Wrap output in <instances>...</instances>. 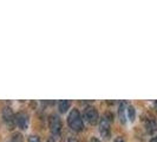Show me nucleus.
Returning <instances> with one entry per match:
<instances>
[{"mask_svg": "<svg viewBox=\"0 0 157 142\" xmlns=\"http://www.w3.org/2000/svg\"><path fill=\"white\" fill-rule=\"evenodd\" d=\"M90 142H102L99 139H97V137H94V136H92L91 139H90Z\"/></svg>", "mask_w": 157, "mask_h": 142, "instance_id": "nucleus-15", "label": "nucleus"}, {"mask_svg": "<svg viewBox=\"0 0 157 142\" xmlns=\"http://www.w3.org/2000/svg\"><path fill=\"white\" fill-rule=\"evenodd\" d=\"M47 142H56V137L55 136H50V137L47 139Z\"/></svg>", "mask_w": 157, "mask_h": 142, "instance_id": "nucleus-16", "label": "nucleus"}, {"mask_svg": "<svg viewBox=\"0 0 157 142\" xmlns=\"http://www.w3.org/2000/svg\"><path fill=\"white\" fill-rule=\"evenodd\" d=\"M66 142H79V141H78V139H77V137H75V136H70V137H67Z\"/></svg>", "mask_w": 157, "mask_h": 142, "instance_id": "nucleus-13", "label": "nucleus"}, {"mask_svg": "<svg viewBox=\"0 0 157 142\" xmlns=\"http://www.w3.org/2000/svg\"><path fill=\"white\" fill-rule=\"evenodd\" d=\"M126 108H128V103L126 102H122L118 107V117H119V121L123 124L126 123Z\"/></svg>", "mask_w": 157, "mask_h": 142, "instance_id": "nucleus-7", "label": "nucleus"}, {"mask_svg": "<svg viewBox=\"0 0 157 142\" xmlns=\"http://www.w3.org/2000/svg\"><path fill=\"white\" fill-rule=\"evenodd\" d=\"M67 124L75 132H82L84 128L83 116L80 115L78 109H72L67 116Z\"/></svg>", "mask_w": 157, "mask_h": 142, "instance_id": "nucleus-2", "label": "nucleus"}, {"mask_svg": "<svg viewBox=\"0 0 157 142\" xmlns=\"http://www.w3.org/2000/svg\"><path fill=\"white\" fill-rule=\"evenodd\" d=\"M70 107H71V102L67 101V100H62V101L58 102V110H59V112H62V114H65L66 111L70 109Z\"/></svg>", "mask_w": 157, "mask_h": 142, "instance_id": "nucleus-9", "label": "nucleus"}, {"mask_svg": "<svg viewBox=\"0 0 157 142\" xmlns=\"http://www.w3.org/2000/svg\"><path fill=\"white\" fill-rule=\"evenodd\" d=\"M23 141H24V137L23 135H21V133H18V132L13 133L12 137H11V142H23Z\"/></svg>", "mask_w": 157, "mask_h": 142, "instance_id": "nucleus-11", "label": "nucleus"}, {"mask_svg": "<svg viewBox=\"0 0 157 142\" xmlns=\"http://www.w3.org/2000/svg\"><path fill=\"white\" fill-rule=\"evenodd\" d=\"M2 120L5 122V124L7 127V129L10 130H13L17 126V122H16V115L13 110L10 108V107H5L2 109Z\"/></svg>", "mask_w": 157, "mask_h": 142, "instance_id": "nucleus-4", "label": "nucleus"}, {"mask_svg": "<svg viewBox=\"0 0 157 142\" xmlns=\"http://www.w3.org/2000/svg\"><path fill=\"white\" fill-rule=\"evenodd\" d=\"M47 123H48V128H50V132L53 136H58V135L62 133V120L60 117L57 115V114H51L48 115L47 118Z\"/></svg>", "mask_w": 157, "mask_h": 142, "instance_id": "nucleus-3", "label": "nucleus"}, {"mask_svg": "<svg viewBox=\"0 0 157 142\" xmlns=\"http://www.w3.org/2000/svg\"><path fill=\"white\" fill-rule=\"evenodd\" d=\"M113 142H125V140H124L123 136H117V137H115Z\"/></svg>", "mask_w": 157, "mask_h": 142, "instance_id": "nucleus-14", "label": "nucleus"}, {"mask_svg": "<svg viewBox=\"0 0 157 142\" xmlns=\"http://www.w3.org/2000/svg\"><path fill=\"white\" fill-rule=\"evenodd\" d=\"M29 142H41L38 135H30L29 136Z\"/></svg>", "mask_w": 157, "mask_h": 142, "instance_id": "nucleus-12", "label": "nucleus"}, {"mask_svg": "<svg viewBox=\"0 0 157 142\" xmlns=\"http://www.w3.org/2000/svg\"><path fill=\"white\" fill-rule=\"evenodd\" d=\"M145 129H147V132H148L149 134H154V133L157 130L156 121H155V120H152V118H148V120H145Z\"/></svg>", "mask_w": 157, "mask_h": 142, "instance_id": "nucleus-8", "label": "nucleus"}, {"mask_svg": "<svg viewBox=\"0 0 157 142\" xmlns=\"http://www.w3.org/2000/svg\"><path fill=\"white\" fill-rule=\"evenodd\" d=\"M155 107H156V109H157V102L155 103Z\"/></svg>", "mask_w": 157, "mask_h": 142, "instance_id": "nucleus-18", "label": "nucleus"}, {"mask_svg": "<svg viewBox=\"0 0 157 142\" xmlns=\"http://www.w3.org/2000/svg\"><path fill=\"white\" fill-rule=\"evenodd\" d=\"M113 121V114L111 111H106L99 121V133L103 139L110 140L111 137V123Z\"/></svg>", "mask_w": 157, "mask_h": 142, "instance_id": "nucleus-1", "label": "nucleus"}, {"mask_svg": "<svg viewBox=\"0 0 157 142\" xmlns=\"http://www.w3.org/2000/svg\"><path fill=\"white\" fill-rule=\"evenodd\" d=\"M16 122L19 129L26 130L29 128V124H30V117H29V115L26 112L20 111L16 115Z\"/></svg>", "mask_w": 157, "mask_h": 142, "instance_id": "nucleus-6", "label": "nucleus"}, {"mask_svg": "<svg viewBox=\"0 0 157 142\" xmlns=\"http://www.w3.org/2000/svg\"><path fill=\"white\" fill-rule=\"evenodd\" d=\"M150 142H157V136L156 137H152V139L150 140Z\"/></svg>", "mask_w": 157, "mask_h": 142, "instance_id": "nucleus-17", "label": "nucleus"}, {"mask_svg": "<svg viewBox=\"0 0 157 142\" xmlns=\"http://www.w3.org/2000/svg\"><path fill=\"white\" fill-rule=\"evenodd\" d=\"M126 118L130 122L135 121V118H136V109H135L134 105H128V108H126Z\"/></svg>", "mask_w": 157, "mask_h": 142, "instance_id": "nucleus-10", "label": "nucleus"}, {"mask_svg": "<svg viewBox=\"0 0 157 142\" xmlns=\"http://www.w3.org/2000/svg\"><path fill=\"white\" fill-rule=\"evenodd\" d=\"M83 118L89 124L94 126V124H96L98 122L99 115H98V111H97L96 108H94V107H86L84 109V112H83Z\"/></svg>", "mask_w": 157, "mask_h": 142, "instance_id": "nucleus-5", "label": "nucleus"}]
</instances>
